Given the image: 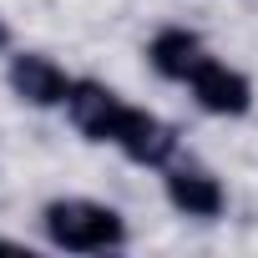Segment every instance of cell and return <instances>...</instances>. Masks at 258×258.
Listing matches in <instances>:
<instances>
[{
  "label": "cell",
  "mask_w": 258,
  "mask_h": 258,
  "mask_svg": "<svg viewBox=\"0 0 258 258\" xmlns=\"http://www.w3.org/2000/svg\"><path fill=\"white\" fill-rule=\"evenodd\" d=\"M66 121L76 126L81 142H96V147H111L116 137V121L126 111V96L116 86H106L101 76H76L71 81V96H66Z\"/></svg>",
  "instance_id": "cell-5"
},
{
  "label": "cell",
  "mask_w": 258,
  "mask_h": 258,
  "mask_svg": "<svg viewBox=\"0 0 258 258\" xmlns=\"http://www.w3.org/2000/svg\"><path fill=\"white\" fill-rule=\"evenodd\" d=\"M208 56H213V46H208L198 31H187V26H162V31L147 41V66H152L162 81H172V86H187V76H192Z\"/></svg>",
  "instance_id": "cell-7"
},
{
  "label": "cell",
  "mask_w": 258,
  "mask_h": 258,
  "mask_svg": "<svg viewBox=\"0 0 258 258\" xmlns=\"http://www.w3.org/2000/svg\"><path fill=\"white\" fill-rule=\"evenodd\" d=\"M111 147L132 162V167H147V172H162V167L182 152L177 126H172L167 116H157L152 106H132V101H126V111H121V121H116Z\"/></svg>",
  "instance_id": "cell-2"
},
{
  "label": "cell",
  "mask_w": 258,
  "mask_h": 258,
  "mask_svg": "<svg viewBox=\"0 0 258 258\" xmlns=\"http://www.w3.org/2000/svg\"><path fill=\"white\" fill-rule=\"evenodd\" d=\"M71 71L46 56V51H16L6 56V86L21 106H36V111H61L66 96H71Z\"/></svg>",
  "instance_id": "cell-4"
},
{
  "label": "cell",
  "mask_w": 258,
  "mask_h": 258,
  "mask_svg": "<svg viewBox=\"0 0 258 258\" xmlns=\"http://www.w3.org/2000/svg\"><path fill=\"white\" fill-rule=\"evenodd\" d=\"M11 46H16V31H11V21H6V16H0V51H11Z\"/></svg>",
  "instance_id": "cell-8"
},
{
  "label": "cell",
  "mask_w": 258,
  "mask_h": 258,
  "mask_svg": "<svg viewBox=\"0 0 258 258\" xmlns=\"http://www.w3.org/2000/svg\"><path fill=\"white\" fill-rule=\"evenodd\" d=\"M162 198H167V208H172L177 218H192V223H213V218L228 213V187H223V177H218L213 167L182 162V157H172V162L162 167Z\"/></svg>",
  "instance_id": "cell-3"
},
{
  "label": "cell",
  "mask_w": 258,
  "mask_h": 258,
  "mask_svg": "<svg viewBox=\"0 0 258 258\" xmlns=\"http://www.w3.org/2000/svg\"><path fill=\"white\" fill-rule=\"evenodd\" d=\"M0 253H31L26 243H16V238H0Z\"/></svg>",
  "instance_id": "cell-9"
},
{
  "label": "cell",
  "mask_w": 258,
  "mask_h": 258,
  "mask_svg": "<svg viewBox=\"0 0 258 258\" xmlns=\"http://www.w3.org/2000/svg\"><path fill=\"white\" fill-rule=\"evenodd\" d=\"M41 233L56 253H116L126 248V218L101 198H51L41 208Z\"/></svg>",
  "instance_id": "cell-1"
},
{
  "label": "cell",
  "mask_w": 258,
  "mask_h": 258,
  "mask_svg": "<svg viewBox=\"0 0 258 258\" xmlns=\"http://www.w3.org/2000/svg\"><path fill=\"white\" fill-rule=\"evenodd\" d=\"M187 96L198 101V111L208 116H223V121H238L253 111V76L228 66L223 56H208L192 76H187Z\"/></svg>",
  "instance_id": "cell-6"
}]
</instances>
